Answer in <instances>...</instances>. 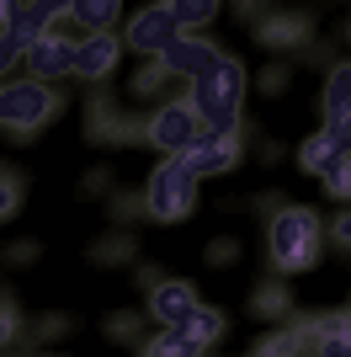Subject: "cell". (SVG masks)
Instances as JSON below:
<instances>
[{
    "instance_id": "cell-42",
    "label": "cell",
    "mask_w": 351,
    "mask_h": 357,
    "mask_svg": "<svg viewBox=\"0 0 351 357\" xmlns=\"http://www.w3.org/2000/svg\"><path fill=\"white\" fill-rule=\"evenodd\" d=\"M346 38H351V22H346Z\"/></svg>"
},
{
    "instance_id": "cell-41",
    "label": "cell",
    "mask_w": 351,
    "mask_h": 357,
    "mask_svg": "<svg viewBox=\"0 0 351 357\" xmlns=\"http://www.w3.org/2000/svg\"><path fill=\"white\" fill-rule=\"evenodd\" d=\"M11 27V0H0V32Z\"/></svg>"
},
{
    "instance_id": "cell-19",
    "label": "cell",
    "mask_w": 351,
    "mask_h": 357,
    "mask_svg": "<svg viewBox=\"0 0 351 357\" xmlns=\"http://www.w3.org/2000/svg\"><path fill=\"white\" fill-rule=\"evenodd\" d=\"M341 160H346V155H341L325 134H309L304 144H298V165H304V171H314V176H325V171H330V165H341Z\"/></svg>"
},
{
    "instance_id": "cell-21",
    "label": "cell",
    "mask_w": 351,
    "mask_h": 357,
    "mask_svg": "<svg viewBox=\"0 0 351 357\" xmlns=\"http://www.w3.org/2000/svg\"><path fill=\"white\" fill-rule=\"evenodd\" d=\"M133 245H139V235L117 229V235H107L102 245L91 251V261H96V267H123V261H133Z\"/></svg>"
},
{
    "instance_id": "cell-11",
    "label": "cell",
    "mask_w": 351,
    "mask_h": 357,
    "mask_svg": "<svg viewBox=\"0 0 351 357\" xmlns=\"http://www.w3.org/2000/svg\"><path fill=\"white\" fill-rule=\"evenodd\" d=\"M309 32H314V22H309L304 11H272V16L256 22V43L277 48V54H292V48L309 43Z\"/></svg>"
},
{
    "instance_id": "cell-26",
    "label": "cell",
    "mask_w": 351,
    "mask_h": 357,
    "mask_svg": "<svg viewBox=\"0 0 351 357\" xmlns=\"http://www.w3.org/2000/svg\"><path fill=\"white\" fill-rule=\"evenodd\" d=\"M325 139H330V144L341 149V155H346L351 160V112H341V118H325V128H320Z\"/></svg>"
},
{
    "instance_id": "cell-28",
    "label": "cell",
    "mask_w": 351,
    "mask_h": 357,
    "mask_svg": "<svg viewBox=\"0 0 351 357\" xmlns=\"http://www.w3.org/2000/svg\"><path fill=\"white\" fill-rule=\"evenodd\" d=\"M165 80H171V75H165V64L155 59V64H144V70L133 75V91H139V96H155V91H160Z\"/></svg>"
},
{
    "instance_id": "cell-43",
    "label": "cell",
    "mask_w": 351,
    "mask_h": 357,
    "mask_svg": "<svg viewBox=\"0 0 351 357\" xmlns=\"http://www.w3.org/2000/svg\"><path fill=\"white\" fill-rule=\"evenodd\" d=\"M48 357H54V352H48Z\"/></svg>"
},
{
    "instance_id": "cell-40",
    "label": "cell",
    "mask_w": 351,
    "mask_h": 357,
    "mask_svg": "<svg viewBox=\"0 0 351 357\" xmlns=\"http://www.w3.org/2000/svg\"><path fill=\"white\" fill-rule=\"evenodd\" d=\"M58 331H64V314H48L43 326H38V336H43V342H48V336H58Z\"/></svg>"
},
{
    "instance_id": "cell-35",
    "label": "cell",
    "mask_w": 351,
    "mask_h": 357,
    "mask_svg": "<svg viewBox=\"0 0 351 357\" xmlns=\"http://www.w3.org/2000/svg\"><path fill=\"white\" fill-rule=\"evenodd\" d=\"M112 213H117V219H139V213H144V192H139V197H117Z\"/></svg>"
},
{
    "instance_id": "cell-34",
    "label": "cell",
    "mask_w": 351,
    "mask_h": 357,
    "mask_svg": "<svg viewBox=\"0 0 351 357\" xmlns=\"http://www.w3.org/2000/svg\"><path fill=\"white\" fill-rule=\"evenodd\" d=\"M16 336V310H11V298H0V347Z\"/></svg>"
},
{
    "instance_id": "cell-23",
    "label": "cell",
    "mask_w": 351,
    "mask_h": 357,
    "mask_svg": "<svg viewBox=\"0 0 351 357\" xmlns=\"http://www.w3.org/2000/svg\"><path fill=\"white\" fill-rule=\"evenodd\" d=\"M117 112H123V107H117L112 96H91V107H86V134H91V139H102L107 128H112Z\"/></svg>"
},
{
    "instance_id": "cell-8",
    "label": "cell",
    "mask_w": 351,
    "mask_h": 357,
    "mask_svg": "<svg viewBox=\"0 0 351 357\" xmlns=\"http://www.w3.org/2000/svg\"><path fill=\"white\" fill-rule=\"evenodd\" d=\"M176 160L187 165L197 181H203V176H224V171L240 165V134H203L187 155H176Z\"/></svg>"
},
{
    "instance_id": "cell-18",
    "label": "cell",
    "mask_w": 351,
    "mask_h": 357,
    "mask_svg": "<svg viewBox=\"0 0 351 357\" xmlns=\"http://www.w3.org/2000/svg\"><path fill=\"white\" fill-rule=\"evenodd\" d=\"M250 310L261 314V320H288V314H292V294H288V283H282V278L261 283V288H256V298H250Z\"/></svg>"
},
{
    "instance_id": "cell-6",
    "label": "cell",
    "mask_w": 351,
    "mask_h": 357,
    "mask_svg": "<svg viewBox=\"0 0 351 357\" xmlns=\"http://www.w3.org/2000/svg\"><path fill=\"white\" fill-rule=\"evenodd\" d=\"M176 38H181V27L171 22V6H144V11H133V22L123 27V48L149 54V59H160Z\"/></svg>"
},
{
    "instance_id": "cell-17",
    "label": "cell",
    "mask_w": 351,
    "mask_h": 357,
    "mask_svg": "<svg viewBox=\"0 0 351 357\" xmlns=\"http://www.w3.org/2000/svg\"><path fill=\"white\" fill-rule=\"evenodd\" d=\"M320 107H325V118H341V112H351V59H341L336 70L325 75V96H320Z\"/></svg>"
},
{
    "instance_id": "cell-2",
    "label": "cell",
    "mask_w": 351,
    "mask_h": 357,
    "mask_svg": "<svg viewBox=\"0 0 351 357\" xmlns=\"http://www.w3.org/2000/svg\"><path fill=\"white\" fill-rule=\"evenodd\" d=\"M320 213L304 208V203H288V208L272 213V224H266V256H272V267L282 272V278H292V272H309L314 261H320Z\"/></svg>"
},
{
    "instance_id": "cell-24",
    "label": "cell",
    "mask_w": 351,
    "mask_h": 357,
    "mask_svg": "<svg viewBox=\"0 0 351 357\" xmlns=\"http://www.w3.org/2000/svg\"><path fill=\"white\" fill-rule=\"evenodd\" d=\"M144 357H203V352L187 347L176 331H160V336H149V342H144Z\"/></svg>"
},
{
    "instance_id": "cell-22",
    "label": "cell",
    "mask_w": 351,
    "mask_h": 357,
    "mask_svg": "<svg viewBox=\"0 0 351 357\" xmlns=\"http://www.w3.org/2000/svg\"><path fill=\"white\" fill-rule=\"evenodd\" d=\"M314 342H330V336H351V310H325L314 320H304Z\"/></svg>"
},
{
    "instance_id": "cell-33",
    "label": "cell",
    "mask_w": 351,
    "mask_h": 357,
    "mask_svg": "<svg viewBox=\"0 0 351 357\" xmlns=\"http://www.w3.org/2000/svg\"><path fill=\"white\" fill-rule=\"evenodd\" d=\"M320 357H351V336H330V342H314Z\"/></svg>"
},
{
    "instance_id": "cell-13",
    "label": "cell",
    "mask_w": 351,
    "mask_h": 357,
    "mask_svg": "<svg viewBox=\"0 0 351 357\" xmlns=\"http://www.w3.org/2000/svg\"><path fill=\"white\" fill-rule=\"evenodd\" d=\"M197 304H203V298L192 294V283H181V278H165V283L149 294V314H155L165 331H176L192 310H197Z\"/></svg>"
},
{
    "instance_id": "cell-39",
    "label": "cell",
    "mask_w": 351,
    "mask_h": 357,
    "mask_svg": "<svg viewBox=\"0 0 351 357\" xmlns=\"http://www.w3.org/2000/svg\"><path fill=\"white\" fill-rule=\"evenodd\" d=\"M139 283H144V288H149V294H155V288H160V283H165V272H160V267H144V272H139Z\"/></svg>"
},
{
    "instance_id": "cell-10",
    "label": "cell",
    "mask_w": 351,
    "mask_h": 357,
    "mask_svg": "<svg viewBox=\"0 0 351 357\" xmlns=\"http://www.w3.org/2000/svg\"><path fill=\"white\" fill-rule=\"evenodd\" d=\"M70 11V6H54V0H32V6H11V27H6V38L11 43H22V54H27L32 43H43L48 32H54V22Z\"/></svg>"
},
{
    "instance_id": "cell-36",
    "label": "cell",
    "mask_w": 351,
    "mask_h": 357,
    "mask_svg": "<svg viewBox=\"0 0 351 357\" xmlns=\"http://www.w3.org/2000/svg\"><path fill=\"white\" fill-rule=\"evenodd\" d=\"M282 86H288V64H272L261 75V91H282Z\"/></svg>"
},
{
    "instance_id": "cell-14",
    "label": "cell",
    "mask_w": 351,
    "mask_h": 357,
    "mask_svg": "<svg viewBox=\"0 0 351 357\" xmlns=\"http://www.w3.org/2000/svg\"><path fill=\"white\" fill-rule=\"evenodd\" d=\"M224 326H229V314H224L219 304H197V310H192L187 320L176 326V336H181L187 347H197V352H203V347H213V342L224 336Z\"/></svg>"
},
{
    "instance_id": "cell-38",
    "label": "cell",
    "mask_w": 351,
    "mask_h": 357,
    "mask_svg": "<svg viewBox=\"0 0 351 357\" xmlns=\"http://www.w3.org/2000/svg\"><path fill=\"white\" fill-rule=\"evenodd\" d=\"M11 261H16V267H27V261H38V245H32V240H22V245H11Z\"/></svg>"
},
{
    "instance_id": "cell-16",
    "label": "cell",
    "mask_w": 351,
    "mask_h": 357,
    "mask_svg": "<svg viewBox=\"0 0 351 357\" xmlns=\"http://www.w3.org/2000/svg\"><path fill=\"white\" fill-rule=\"evenodd\" d=\"M64 16H70V22H80V27H86V38H91V32H112V22L123 16V6H117V0H75Z\"/></svg>"
},
{
    "instance_id": "cell-27",
    "label": "cell",
    "mask_w": 351,
    "mask_h": 357,
    "mask_svg": "<svg viewBox=\"0 0 351 357\" xmlns=\"http://www.w3.org/2000/svg\"><path fill=\"white\" fill-rule=\"evenodd\" d=\"M325 192H330V197H341V203H346V197H351V160H341V165H330V171H325Z\"/></svg>"
},
{
    "instance_id": "cell-3",
    "label": "cell",
    "mask_w": 351,
    "mask_h": 357,
    "mask_svg": "<svg viewBox=\"0 0 351 357\" xmlns=\"http://www.w3.org/2000/svg\"><path fill=\"white\" fill-rule=\"evenodd\" d=\"M58 112H64V96L54 86H43V80H6L0 86V128H11L22 139H32Z\"/></svg>"
},
{
    "instance_id": "cell-15",
    "label": "cell",
    "mask_w": 351,
    "mask_h": 357,
    "mask_svg": "<svg viewBox=\"0 0 351 357\" xmlns=\"http://www.w3.org/2000/svg\"><path fill=\"white\" fill-rule=\"evenodd\" d=\"M304 347H314V336H309V326L298 320V326H277L272 336H261L250 357H304Z\"/></svg>"
},
{
    "instance_id": "cell-5",
    "label": "cell",
    "mask_w": 351,
    "mask_h": 357,
    "mask_svg": "<svg viewBox=\"0 0 351 357\" xmlns=\"http://www.w3.org/2000/svg\"><path fill=\"white\" fill-rule=\"evenodd\" d=\"M144 139L155 149H165V160H176V155H187V149L203 139V118L192 112L187 96H181V102H165V107H155V118L144 123Z\"/></svg>"
},
{
    "instance_id": "cell-31",
    "label": "cell",
    "mask_w": 351,
    "mask_h": 357,
    "mask_svg": "<svg viewBox=\"0 0 351 357\" xmlns=\"http://www.w3.org/2000/svg\"><path fill=\"white\" fill-rule=\"evenodd\" d=\"M234 256H240V245H234V240H213V245H208V267H229Z\"/></svg>"
},
{
    "instance_id": "cell-7",
    "label": "cell",
    "mask_w": 351,
    "mask_h": 357,
    "mask_svg": "<svg viewBox=\"0 0 351 357\" xmlns=\"http://www.w3.org/2000/svg\"><path fill=\"white\" fill-rule=\"evenodd\" d=\"M75 54H80V43H75V38H64V32H48L43 43H32L27 54H22V64H27V80H43V86H54V80H64V75H75Z\"/></svg>"
},
{
    "instance_id": "cell-37",
    "label": "cell",
    "mask_w": 351,
    "mask_h": 357,
    "mask_svg": "<svg viewBox=\"0 0 351 357\" xmlns=\"http://www.w3.org/2000/svg\"><path fill=\"white\" fill-rule=\"evenodd\" d=\"M330 235H336V240H341V245H346V251H351V208H346V213H341V219H336V224H330Z\"/></svg>"
},
{
    "instance_id": "cell-1",
    "label": "cell",
    "mask_w": 351,
    "mask_h": 357,
    "mask_svg": "<svg viewBox=\"0 0 351 357\" xmlns=\"http://www.w3.org/2000/svg\"><path fill=\"white\" fill-rule=\"evenodd\" d=\"M245 64L224 54L203 80H192L187 102L203 118V134H240V112H245Z\"/></svg>"
},
{
    "instance_id": "cell-32",
    "label": "cell",
    "mask_w": 351,
    "mask_h": 357,
    "mask_svg": "<svg viewBox=\"0 0 351 357\" xmlns=\"http://www.w3.org/2000/svg\"><path fill=\"white\" fill-rule=\"evenodd\" d=\"M11 64H22V43H11L6 32H0V86H6V70Z\"/></svg>"
},
{
    "instance_id": "cell-25",
    "label": "cell",
    "mask_w": 351,
    "mask_h": 357,
    "mask_svg": "<svg viewBox=\"0 0 351 357\" xmlns=\"http://www.w3.org/2000/svg\"><path fill=\"white\" fill-rule=\"evenodd\" d=\"M128 139H144V123H139V118H128V112H117V118H112V128H107V134L96 139V144H128Z\"/></svg>"
},
{
    "instance_id": "cell-20",
    "label": "cell",
    "mask_w": 351,
    "mask_h": 357,
    "mask_svg": "<svg viewBox=\"0 0 351 357\" xmlns=\"http://www.w3.org/2000/svg\"><path fill=\"white\" fill-rule=\"evenodd\" d=\"M165 6H171V22H176L181 32H197L203 22H213V16H219V6H213V0H165Z\"/></svg>"
},
{
    "instance_id": "cell-30",
    "label": "cell",
    "mask_w": 351,
    "mask_h": 357,
    "mask_svg": "<svg viewBox=\"0 0 351 357\" xmlns=\"http://www.w3.org/2000/svg\"><path fill=\"white\" fill-rule=\"evenodd\" d=\"M107 336H112V342H123V347H133V342H139V320H133L128 310L112 314V320H107Z\"/></svg>"
},
{
    "instance_id": "cell-4",
    "label": "cell",
    "mask_w": 351,
    "mask_h": 357,
    "mask_svg": "<svg viewBox=\"0 0 351 357\" xmlns=\"http://www.w3.org/2000/svg\"><path fill=\"white\" fill-rule=\"evenodd\" d=\"M197 208V176L181 160H160L144 181V213L155 224H176Z\"/></svg>"
},
{
    "instance_id": "cell-29",
    "label": "cell",
    "mask_w": 351,
    "mask_h": 357,
    "mask_svg": "<svg viewBox=\"0 0 351 357\" xmlns=\"http://www.w3.org/2000/svg\"><path fill=\"white\" fill-rule=\"evenodd\" d=\"M16 208H22V181H16V176H6V171H0V224L11 219Z\"/></svg>"
},
{
    "instance_id": "cell-9",
    "label": "cell",
    "mask_w": 351,
    "mask_h": 357,
    "mask_svg": "<svg viewBox=\"0 0 351 357\" xmlns=\"http://www.w3.org/2000/svg\"><path fill=\"white\" fill-rule=\"evenodd\" d=\"M219 59H224V54H219L213 43H208L203 32H181V38H176V43L160 54L165 75H181V80H203V75L213 70Z\"/></svg>"
},
{
    "instance_id": "cell-12",
    "label": "cell",
    "mask_w": 351,
    "mask_h": 357,
    "mask_svg": "<svg viewBox=\"0 0 351 357\" xmlns=\"http://www.w3.org/2000/svg\"><path fill=\"white\" fill-rule=\"evenodd\" d=\"M117 59H123V38H117V32H91V38H80L75 75H80V80H107V75L117 70Z\"/></svg>"
}]
</instances>
